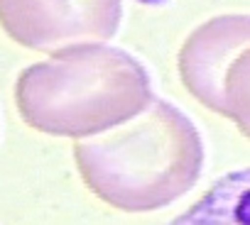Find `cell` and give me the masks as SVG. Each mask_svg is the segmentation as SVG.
<instances>
[{"label": "cell", "mask_w": 250, "mask_h": 225, "mask_svg": "<svg viewBox=\"0 0 250 225\" xmlns=\"http://www.w3.org/2000/svg\"><path fill=\"white\" fill-rule=\"evenodd\" d=\"M204 140L187 112L165 98L96 140L74 145L76 169L103 203L152 213L189 193L204 171Z\"/></svg>", "instance_id": "cell-1"}, {"label": "cell", "mask_w": 250, "mask_h": 225, "mask_svg": "<svg viewBox=\"0 0 250 225\" xmlns=\"http://www.w3.org/2000/svg\"><path fill=\"white\" fill-rule=\"evenodd\" d=\"M143 61L110 44H83L27 66L15 81L20 118L52 137L86 140L138 118L152 103Z\"/></svg>", "instance_id": "cell-2"}, {"label": "cell", "mask_w": 250, "mask_h": 225, "mask_svg": "<svg viewBox=\"0 0 250 225\" xmlns=\"http://www.w3.org/2000/svg\"><path fill=\"white\" fill-rule=\"evenodd\" d=\"M123 0H0V27L25 49L59 54L118 35Z\"/></svg>", "instance_id": "cell-3"}, {"label": "cell", "mask_w": 250, "mask_h": 225, "mask_svg": "<svg viewBox=\"0 0 250 225\" xmlns=\"http://www.w3.org/2000/svg\"><path fill=\"white\" fill-rule=\"evenodd\" d=\"M250 49V15H218L199 25L179 49V78L208 110L226 115V78Z\"/></svg>", "instance_id": "cell-4"}, {"label": "cell", "mask_w": 250, "mask_h": 225, "mask_svg": "<svg viewBox=\"0 0 250 225\" xmlns=\"http://www.w3.org/2000/svg\"><path fill=\"white\" fill-rule=\"evenodd\" d=\"M169 225H250V169L221 176Z\"/></svg>", "instance_id": "cell-5"}, {"label": "cell", "mask_w": 250, "mask_h": 225, "mask_svg": "<svg viewBox=\"0 0 250 225\" xmlns=\"http://www.w3.org/2000/svg\"><path fill=\"white\" fill-rule=\"evenodd\" d=\"M250 140V49H245L226 78V115Z\"/></svg>", "instance_id": "cell-6"}]
</instances>
